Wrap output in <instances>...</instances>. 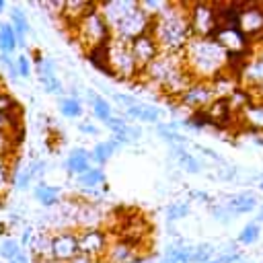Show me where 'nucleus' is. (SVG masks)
Listing matches in <instances>:
<instances>
[{"label": "nucleus", "mask_w": 263, "mask_h": 263, "mask_svg": "<svg viewBox=\"0 0 263 263\" xmlns=\"http://www.w3.org/2000/svg\"><path fill=\"white\" fill-rule=\"evenodd\" d=\"M183 66L193 80H214L230 70V55L214 37H193L183 49Z\"/></svg>", "instance_id": "f257e3e1"}, {"label": "nucleus", "mask_w": 263, "mask_h": 263, "mask_svg": "<svg viewBox=\"0 0 263 263\" xmlns=\"http://www.w3.org/2000/svg\"><path fill=\"white\" fill-rule=\"evenodd\" d=\"M150 33L162 53H183L187 41L191 39L187 6L168 2L164 12L150 23Z\"/></svg>", "instance_id": "f03ea898"}, {"label": "nucleus", "mask_w": 263, "mask_h": 263, "mask_svg": "<svg viewBox=\"0 0 263 263\" xmlns=\"http://www.w3.org/2000/svg\"><path fill=\"white\" fill-rule=\"evenodd\" d=\"M74 31V37L76 41L86 49H97V47H103L109 39H111V29L109 25L105 23V18L101 16L97 4L76 23V27L72 29Z\"/></svg>", "instance_id": "7ed1b4c3"}, {"label": "nucleus", "mask_w": 263, "mask_h": 263, "mask_svg": "<svg viewBox=\"0 0 263 263\" xmlns=\"http://www.w3.org/2000/svg\"><path fill=\"white\" fill-rule=\"evenodd\" d=\"M105 60H107V72L109 76L117 80H134L140 76V68L132 55L129 43L119 39H109L105 45Z\"/></svg>", "instance_id": "20e7f679"}, {"label": "nucleus", "mask_w": 263, "mask_h": 263, "mask_svg": "<svg viewBox=\"0 0 263 263\" xmlns=\"http://www.w3.org/2000/svg\"><path fill=\"white\" fill-rule=\"evenodd\" d=\"M187 23L193 37H214L218 31V8L212 4H189Z\"/></svg>", "instance_id": "39448f33"}, {"label": "nucleus", "mask_w": 263, "mask_h": 263, "mask_svg": "<svg viewBox=\"0 0 263 263\" xmlns=\"http://www.w3.org/2000/svg\"><path fill=\"white\" fill-rule=\"evenodd\" d=\"M76 240H78L80 255L90 259H103L111 242V234L105 228H82V230H76Z\"/></svg>", "instance_id": "423d86ee"}, {"label": "nucleus", "mask_w": 263, "mask_h": 263, "mask_svg": "<svg viewBox=\"0 0 263 263\" xmlns=\"http://www.w3.org/2000/svg\"><path fill=\"white\" fill-rule=\"evenodd\" d=\"M212 101H216V95H214L212 82H205V80H193L179 97V105L191 113L203 111Z\"/></svg>", "instance_id": "0eeeda50"}, {"label": "nucleus", "mask_w": 263, "mask_h": 263, "mask_svg": "<svg viewBox=\"0 0 263 263\" xmlns=\"http://www.w3.org/2000/svg\"><path fill=\"white\" fill-rule=\"evenodd\" d=\"M78 253V240H76V230L66 228V230H53L51 232V259L60 263H68L74 259Z\"/></svg>", "instance_id": "6e6552de"}, {"label": "nucleus", "mask_w": 263, "mask_h": 263, "mask_svg": "<svg viewBox=\"0 0 263 263\" xmlns=\"http://www.w3.org/2000/svg\"><path fill=\"white\" fill-rule=\"evenodd\" d=\"M236 29L249 41L263 37V8L261 6H245V8H238Z\"/></svg>", "instance_id": "1a4fd4ad"}, {"label": "nucleus", "mask_w": 263, "mask_h": 263, "mask_svg": "<svg viewBox=\"0 0 263 263\" xmlns=\"http://www.w3.org/2000/svg\"><path fill=\"white\" fill-rule=\"evenodd\" d=\"M214 39L220 43V47L230 58L245 53V49L249 45V39L236 29V25H222V27H218V31L214 33Z\"/></svg>", "instance_id": "9d476101"}, {"label": "nucleus", "mask_w": 263, "mask_h": 263, "mask_svg": "<svg viewBox=\"0 0 263 263\" xmlns=\"http://www.w3.org/2000/svg\"><path fill=\"white\" fill-rule=\"evenodd\" d=\"M129 49H132V55H134V60H136L140 72L160 53V49H158V45H156V41H154V37H152V33H150V29H148L146 33L138 35L136 39H132V41H129Z\"/></svg>", "instance_id": "9b49d317"}, {"label": "nucleus", "mask_w": 263, "mask_h": 263, "mask_svg": "<svg viewBox=\"0 0 263 263\" xmlns=\"http://www.w3.org/2000/svg\"><path fill=\"white\" fill-rule=\"evenodd\" d=\"M27 251H29L31 261H35V263H41V261L51 259V230L49 228L35 230V234H33Z\"/></svg>", "instance_id": "f8f14e48"}, {"label": "nucleus", "mask_w": 263, "mask_h": 263, "mask_svg": "<svg viewBox=\"0 0 263 263\" xmlns=\"http://www.w3.org/2000/svg\"><path fill=\"white\" fill-rule=\"evenodd\" d=\"M136 255H138L136 253V242H132L127 238H117V240L111 238V242H109V247L103 255V261L105 263H127Z\"/></svg>", "instance_id": "ddd939ff"}, {"label": "nucleus", "mask_w": 263, "mask_h": 263, "mask_svg": "<svg viewBox=\"0 0 263 263\" xmlns=\"http://www.w3.org/2000/svg\"><path fill=\"white\" fill-rule=\"evenodd\" d=\"M222 203L226 205V210L232 214V216H242V214H251L253 210H257L259 201L255 197L253 191H242V193H236V195H226L222 199Z\"/></svg>", "instance_id": "4468645a"}, {"label": "nucleus", "mask_w": 263, "mask_h": 263, "mask_svg": "<svg viewBox=\"0 0 263 263\" xmlns=\"http://www.w3.org/2000/svg\"><path fill=\"white\" fill-rule=\"evenodd\" d=\"M90 166H92V162H90V150H86V148H72L70 154L64 160V171L70 177H78V175L86 173Z\"/></svg>", "instance_id": "2eb2a0df"}, {"label": "nucleus", "mask_w": 263, "mask_h": 263, "mask_svg": "<svg viewBox=\"0 0 263 263\" xmlns=\"http://www.w3.org/2000/svg\"><path fill=\"white\" fill-rule=\"evenodd\" d=\"M123 117L129 121V119H138V121H142V123H160V115H162V109H158V107H154V105H148V103H142V101H138L136 105H132V107H127V109H123Z\"/></svg>", "instance_id": "dca6fc26"}, {"label": "nucleus", "mask_w": 263, "mask_h": 263, "mask_svg": "<svg viewBox=\"0 0 263 263\" xmlns=\"http://www.w3.org/2000/svg\"><path fill=\"white\" fill-rule=\"evenodd\" d=\"M33 199L43 208H58L62 203V189L39 179L37 185L33 187Z\"/></svg>", "instance_id": "f3484780"}, {"label": "nucleus", "mask_w": 263, "mask_h": 263, "mask_svg": "<svg viewBox=\"0 0 263 263\" xmlns=\"http://www.w3.org/2000/svg\"><path fill=\"white\" fill-rule=\"evenodd\" d=\"M238 113H240V121L249 129L263 134V101H249Z\"/></svg>", "instance_id": "a211bd4d"}, {"label": "nucleus", "mask_w": 263, "mask_h": 263, "mask_svg": "<svg viewBox=\"0 0 263 263\" xmlns=\"http://www.w3.org/2000/svg\"><path fill=\"white\" fill-rule=\"evenodd\" d=\"M8 25L12 27L18 45L25 47L27 35L31 33V25H29V16H27V12H25L21 6H12V8H10V12H8Z\"/></svg>", "instance_id": "6ab92c4d"}, {"label": "nucleus", "mask_w": 263, "mask_h": 263, "mask_svg": "<svg viewBox=\"0 0 263 263\" xmlns=\"http://www.w3.org/2000/svg\"><path fill=\"white\" fill-rule=\"evenodd\" d=\"M171 156H175L179 168L189 175H199L203 171V162L183 146H171Z\"/></svg>", "instance_id": "aec40b11"}, {"label": "nucleus", "mask_w": 263, "mask_h": 263, "mask_svg": "<svg viewBox=\"0 0 263 263\" xmlns=\"http://www.w3.org/2000/svg\"><path fill=\"white\" fill-rule=\"evenodd\" d=\"M95 4H90V2H62V10H60V18L70 27V29H74L76 27V23L92 8Z\"/></svg>", "instance_id": "412c9836"}, {"label": "nucleus", "mask_w": 263, "mask_h": 263, "mask_svg": "<svg viewBox=\"0 0 263 263\" xmlns=\"http://www.w3.org/2000/svg\"><path fill=\"white\" fill-rule=\"evenodd\" d=\"M240 76L249 86H263V60L259 55H255L253 60L245 62V66L240 68Z\"/></svg>", "instance_id": "4be33fe9"}, {"label": "nucleus", "mask_w": 263, "mask_h": 263, "mask_svg": "<svg viewBox=\"0 0 263 263\" xmlns=\"http://www.w3.org/2000/svg\"><path fill=\"white\" fill-rule=\"evenodd\" d=\"M86 97H88V103H90V109H92V115L99 119V121H107L111 115H113V107H111V103L105 99V97H101L97 90H92V88H86Z\"/></svg>", "instance_id": "5701e85b"}, {"label": "nucleus", "mask_w": 263, "mask_h": 263, "mask_svg": "<svg viewBox=\"0 0 263 263\" xmlns=\"http://www.w3.org/2000/svg\"><path fill=\"white\" fill-rule=\"evenodd\" d=\"M74 179H76V185L80 189H99L101 185L107 183V175H105V171L101 166H90L86 173H82V175H78Z\"/></svg>", "instance_id": "b1692460"}, {"label": "nucleus", "mask_w": 263, "mask_h": 263, "mask_svg": "<svg viewBox=\"0 0 263 263\" xmlns=\"http://www.w3.org/2000/svg\"><path fill=\"white\" fill-rule=\"evenodd\" d=\"M115 150H119V146L111 138L105 140V142H97L92 146V150H90V162H95V164H99L103 168V164L115 154Z\"/></svg>", "instance_id": "393cba45"}, {"label": "nucleus", "mask_w": 263, "mask_h": 263, "mask_svg": "<svg viewBox=\"0 0 263 263\" xmlns=\"http://www.w3.org/2000/svg\"><path fill=\"white\" fill-rule=\"evenodd\" d=\"M16 47H18V41H16L12 27L8 25V21H0V53L12 55Z\"/></svg>", "instance_id": "a878e982"}, {"label": "nucleus", "mask_w": 263, "mask_h": 263, "mask_svg": "<svg viewBox=\"0 0 263 263\" xmlns=\"http://www.w3.org/2000/svg\"><path fill=\"white\" fill-rule=\"evenodd\" d=\"M58 109H60V115L68 117V119H76L84 113V107H82V101L80 99H72V97H60L58 99Z\"/></svg>", "instance_id": "bb28decb"}, {"label": "nucleus", "mask_w": 263, "mask_h": 263, "mask_svg": "<svg viewBox=\"0 0 263 263\" xmlns=\"http://www.w3.org/2000/svg\"><path fill=\"white\" fill-rule=\"evenodd\" d=\"M156 134H158V138H162L164 142H168V146H183L185 148L189 144V138L187 136H183L181 132L168 129L166 123H156Z\"/></svg>", "instance_id": "cd10ccee"}, {"label": "nucleus", "mask_w": 263, "mask_h": 263, "mask_svg": "<svg viewBox=\"0 0 263 263\" xmlns=\"http://www.w3.org/2000/svg\"><path fill=\"white\" fill-rule=\"evenodd\" d=\"M189 212H191L189 201H175V203H171V205L166 208L164 218H166V222L173 226L175 222H179V220L187 218V216H189Z\"/></svg>", "instance_id": "c85d7f7f"}, {"label": "nucleus", "mask_w": 263, "mask_h": 263, "mask_svg": "<svg viewBox=\"0 0 263 263\" xmlns=\"http://www.w3.org/2000/svg\"><path fill=\"white\" fill-rule=\"evenodd\" d=\"M259 236H261V224H257V222H249L247 226H242V230H240L236 242L242 245V247H249V245L257 242Z\"/></svg>", "instance_id": "c756f323"}, {"label": "nucleus", "mask_w": 263, "mask_h": 263, "mask_svg": "<svg viewBox=\"0 0 263 263\" xmlns=\"http://www.w3.org/2000/svg\"><path fill=\"white\" fill-rule=\"evenodd\" d=\"M23 249H21V245H18V240L14 238V236H4L2 240H0V259L2 261H10V259H14L18 253H21Z\"/></svg>", "instance_id": "7c9ffc66"}, {"label": "nucleus", "mask_w": 263, "mask_h": 263, "mask_svg": "<svg viewBox=\"0 0 263 263\" xmlns=\"http://www.w3.org/2000/svg\"><path fill=\"white\" fill-rule=\"evenodd\" d=\"M10 187H12V166L8 158L0 156V197H4Z\"/></svg>", "instance_id": "2f4dec72"}, {"label": "nucleus", "mask_w": 263, "mask_h": 263, "mask_svg": "<svg viewBox=\"0 0 263 263\" xmlns=\"http://www.w3.org/2000/svg\"><path fill=\"white\" fill-rule=\"evenodd\" d=\"M39 84L41 88L47 92V95H55V97H66V88L62 84V80L55 76H45V78H39Z\"/></svg>", "instance_id": "473e14b6"}, {"label": "nucleus", "mask_w": 263, "mask_h": 263, "mask_svg": "<svg viewBox=\"0 0 263 263\" xmlns=\"http://www.w3.org/2000/svg\"><path fill=\"white\" fill-rule=\"evenodd\" d=\"M214 245L210 242H201V245H193V253H191V263H205L214 259Z\"/></svg>", "instance_id": "72a5a7b5"}, {"label": "nucleus", "mask_w": 263, "mask_h": 263, "mask_svg": "<svg viewBox=\"0 0 263 263\" xmlns=\"http://www.w3.org/2000/svg\"><path fill=\"white\" fill-rule=\"evenodd\" d=\"M35 72H37V78H45V76H55V62L47 55H37L35 60Z\"/></svg>", "instance_id": "f704fd0d"}, {"label": "nucleus", "mask_w": 263, "mask_h": 263, "mask_svg": "<svg viewBox=\"0 0 263 263\" xmlns=\"http://www.w3.org/2000/svg\"><path fill=\"white\" fill-rule=\"evenodd\" d=\"M14 136L16 134H12V132H0V156L8 158L14 152L16 144H18V140Z\"/></svg>", "instance_id": "c9c22d12"}, {"label": "nucleus", "mask_w": 263, "mask_h": 263, "mask_svg": "<svg viewBox=\"0 0 263 263\" xmlns=\"http://www.w3.org/2000/svg\"><path fill=\"white\" fill-rule=\"evenodd\" d=\"M14 64H16V74H18V78H29V76H31V72H33V62H31V58H29L27 53H18V55L14 58Z\"/></svg>", "instance_id": "e433bc0d"}, {"label": "nucleus", "mask_w": 263, "mask_h": 263, "mask_svg": "<svg viewBox=\"0 0 263 263\" xmlns=\"http://www.w3.org/2000/svg\"><path fill=\"white\" fill-rule=\"evenodd\" d=\"M105 125L109 127L111 134H115V132H123V129L129 125V121H127L123 115H111V117L105 121Z\"/></svg>", "instance_id": "4c0bfd02"}, {"label": "nucleus", "mask_w": 263, "mask_h": 263, "mask_svg": "<svg viewBox=\"0 0 263 263\" xmlns=\"http://www.w3.org/2000/svg\"><path fill=\"white\" fill-rule=\"evenodd\" d=\"M210 212H212V216H214L218 222H224V224L230 222V212L226 210V205H224L222 201H220V203L214 201V203L210 205Z\"/></svg>", "instance_id": "58836bf2"}, {"label": "nucleus", "mask_w": 263, "mask_h": 263, "mask_svg": "<svg viewBox=\"0 0 263 263\" xmlns=\"http://www.w3.org/2000/svg\"><path fill=\"white\" fill-rule=\"evenodd\" d=\"M189 199H193V201H201V203H205V205H212V203L216 201V197H214L212 193L201 191V189H191V191H189Z\"/></svg>", "instance_id": "ea45409f"}, {"label": "nucleus", "mask_w": 263, "mask_h": 263, "mask_svg": "<svg viewBox=\"0 0 263 263\" xmlns=\"http://www.w3.org/2000/svg\"><path fill=\"white\" fill-rule=\"evenodd\" d=\"M236 175H238V168H236V166H230V164L226 162V164L220 166V171H218L216 177L222 179V181H228V183H230V181H236Z\"/></svg>", "instance_id": "a19ab883"}, {"label": "nucleus", "mask_w": 263, "mask_h": 263, "mask_svg": "<svg viewBox=\"0 0 263 263\" xmlns=\"http://www.w3.org/2000/svg\"><path fill=\"white\" fill-rule=\"evenodd\" d=\"M193 148H195L197 152H201L203 156H208V158H212V160H216V162H218L220 166H222V164H226V160H224V156H222V154H218L216 150H212V148H208V146H201V144H195Z\"/></svg>", "instance_id": "79ce46f5"}, {"label": "nucleus", "mask_w": 263, "mask_h": 263, "mask_svg": "<svg viewBox=\"0 0 263 263\" xmlns=\"http://www.w3.org/2000/svg\"><path fill=\"white\" fill-rule=\"evenodd\" d=\"M16 107H21V105L14 101V97L4 92V90H0V111H12Z\"/></svg>", "instance_id": "37998d69"}, {"label": "nucleus", "mask_w": 263, "mask_h": 263, "mask_svg": "<svg viewBox=\"0 0 263 263\" xmlns=\"http://www.w3.org/2000/svg\"><path fill=\"white\" fill-rule=\"evenodd\" d=\"M33 234H35V228H33L31 224H27V226L21 230V236L16 238V240H18V245H21V249H27V247H29V242H31Z\"/></svg>", "instance_id": "c03bdc74"}, {"label": "nucleus", "mask_w": 263, "mask_h": 263, "mask_svg": "<svg viewBox=\"0 0 263 263\" xmlns=\"http://www.w3.org/2000/svg\"><path fill=\"white\" fill-rule=\"evenodd\" d=\"M111 97L115 99V103L123 105V109H127V107H132V105L138 103V99H134V97H129V95H123V92H111Z\"/></svg>", "instance_id": "a18cd8bd"}, {"label": "nucleus", "mask_w": 263, "mask_h": 263, "mask_svg": "<svg viewBox=\"0 0 263 263\" xmlns=\"http://www.w3.org/2000/svg\"><path fill=\"white\" fill-rule=\"evenodd\" d=\"M78 132H82V134H86V136H99V127H97L95 123L86 121V119L78 123Z\"/></svg>", "instance_id": "49530a36"}, {"label": "nucleus", "mask_w": 263, "mask_h": 263, "mask_svg": "<svg viewBox=\"0 0 263 263\" xmlns=\"http://www.w3.org/2000/svg\"><path fill=\"white\" fill-rule=\"evenodd\" d=\"M240 259H242V253L236 251V253H222L216 261H218V263H236V261H240Z\"/></svg>", "instance_id": "de8ad7c7"}, {"label": "nucleus", "mask_w": 263, "mask_h": 263, "mask_svg": "<svg viewBox=\"0 0 263 263\" xmlns=\"http://www.w3.org/2000/svg\"><path fill=\"white\" fill-rule=\"evenodd\" d=\"M125 134H127V138L132 140V142H138L140 138H142V127L140 125H127V129H125Z\"/></svg>", "instance_id": "09e8293b"}, {"label": "nucleus", "mask_w": 263, "mask_h": 263, "mask_svg": "<svg viewBox=\"0 0 263 263\" xmlns=\"http://www.w3.org/2000/svg\"><path fill=\"white\" fill-rule=\"evenodd\" d=\"M8 263H31V257H29V251L27 249H23L14 259H10Z\"/></svg>", "instance_id": "8fccbe9b"}, {"label": "nucleus", "mask_w": 263, "mask_h": 263, "mask_svg": "<svg viewBox=\"0 0 263 263\" xmlns=\"http://www.w3.org/2000/svg\"><path fill=\"white\" fill-rule=\"evenodd\" d=\"M68 263H95V259L84 257V255H76V257H74V259H70Z\"/></svg>", "instance_id": "3c124183"}, {"label": "nucleus", "mask_w": 263, "mask_h": 263, "mask_svg": "<svg viewBox=\"0 0 263 263\" xmlns=\"http://www.w3.org/2000/svg\"><path fill=\"white\" fill-rule=\"evenodd\" d=\"M257 224H261L263 222V203H261V208H259V214H257V220H255Z\"/></svg>", "instance_id": "603ef678"}, {"label": "nucleus", "mask_w": 263, "mask_h": 263, "mask_svg": "<svg viewBox=\"0 0 263 263\" xmlns=\"http://www.w3.org/2000/svg\"><path fill=\"white\" fill-rule=\"evenodd\" d=\"M127 263H142V257H140V255H136V257H134L132 261H127Z\"/></svg>", "instance_id": "864d4df0"}, {"label": "nucleus", "mask_w": 263, "mask_h": 263, "mask_svg": "<svg viewBox=\"0 0 263 263\" xmlns=\"http://www.w3.org/2000/svg\"><path fill=\"white\" fill-rule=\"evenodd\" d=\"M158 263H175V261H173V259H168V257H162Z\"/></svg>", "instance_id": "5fc2aeb1"}, {"label": "nucleus", "mask_w": 263, "mask_h": 263, "mask_svg": "<svg viewBox=\"0 0 263 263\" xmlns=\"http://www.w3.org/2000/svg\"><path fill=\"white\" fill-rule=\"evenodd\" d=\"M6 10V2L4 0H0V12H4Z\"/></svg>", "instance_id": "6e6d98bb"}, {"label": "nucleus", "mask_w": 263, "mask_h": 263, "mask_svg": "<svg viewBox=\"0 0 263 263\" xmlns=\"http://www.w3.org/2000/svg\"><path fill=\"white\" fill-rule=\"evenodd\" d=\"M41 263H60V261H53V259H47V261H41Z\"/></svg>", "instance_id": "4d7b16f0"}, {"label": "nucleus", "mask_w": 263, "mask_h": 263, "mask_svg": "<svg viewBox=\"0 0 263 263\" xmlns=\"http://www.w3.org/2000/svg\"><path fill=\"white\" fill-rule=\"evenodd\" d=\"M259 189L263 191V177H261V181H259Z\"/></svg>", "instance_id": "13d9d810"}, {"label": "nucleus", "mask_w": 263, "mask_h": 263, "mask_svg": "<svg viewBox=\"0 0 263 263\" xmlns=\"http://www.w3.org/2000/svg\"><path fill=\"white\" fill-rule=\"evenodd\" d=\"M205 263H218V261H216V259H212V261H205Z\"/></svg>", "instance_id": "bf43d9fd"}, {"label": "nucleus", "mask_w": 263, "mask_h": 263, "mask_svg": "<svg viewBox=\"0 0 263 263\" xmlns=\"http://www.w3.org/2000/svg\"><path fill=\"white\" fill-rule=\"evenodd\" d=\"M257 55H259V58H261V60H263V51H261V53H257Z\"/></svg>", "instance_id": "052dcab7"}]
</instances>
